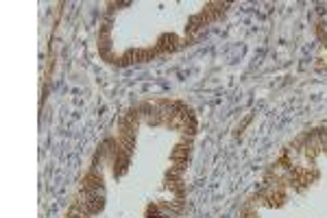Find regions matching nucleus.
Returning a JSON list of instances; mask_svg holds the SVG:
<instances>
[{"instance_id": "nucleus-1", "label": "nucleus", "mask_w": 327, "mask_h": 218, "mask_svg": "<svg viewBox=\"0 0 327 218\" xmlns=\"http://www.w3.org/2000/svg\"><path fill=\"white\" fill-rule=\"evenodd\" d=\"M105 186H103V175L98 170H89L87 175L83 177V181H81V194L89 196V194H96V192H103Z\"/></svg>"}, {"instance_id": "nucleus-2", "label": "nucleus", "mask_w": 327, "mask_h": 218, "mask_svg": "<svg viewBox=\"0 0 327 218\" xmlns=\"http://www.w3.org/2000/svg\"><path fill=\"white\" fill-rule=\"evenodd\" d=\"M190 149H192V140L181 135V140H179L175 147H172V151H170V161H172V164H188V159H190Z\"/></svg>"}, {"instance_id": "nucleus-3", "label": "nucleus", "mask_w": 327, "mask_h": 218, "mask_svg": "<svg viewBox=\"0 0 327 218\" xmlns=\"http://www.w3.org/2000/svg\"><path fill=\"white\" fill-rule=\"evenodd\" d=\"M129 164H131V155L126 153L122 147L116 151V155L112 157V172L116 179H120L126 170H129Z\"/></svg>"}, {"instance_id": "nucleus-4", "label": "nucleus", "mask_w": 327, "mask_h": 218, "mask_svg": "<svg viewBox=\"0 0 327 218\" xmlns=\"http://www.w3.org/2000/svg\"><path fill=\"white\" fill-rule=\"evenodd\" d=\"M155 46H157L159 55H166V52H175L179 46H184V44H181V40L177 38L175 33H164V35H159Z\"/></svg>"}, {"instance_id": "nucleus-5", "label": "nucleus", "mask_w": 327, "mask_h": 218, "mask_svg": "<svg viewBox=\"0 0 327 218\" xmlns=\"http://www.w3.org/2000/svg\"><path fill=\"white\" fill-rule=\"evenodd\" d=\"M87 207H89V216H96L105 210V194L103 192H96V194H89L85 196Z\"/></svg>"}, {"instance_id": "nucleus-6", "label": "nucleus", "mask_w": 327, "mask_h": 218, "mask_svg": "<svg viewBox=\"0 0 327 218\" xmlns=\"http://www.w3.org/2000/svg\"><path fill=\"white\" fill-rule=\"evenodd\" d=\"M159 55L157 46H149V48H133V61L135 63H144V61H153Z\"/></svg>"}, {"instance_id": "nucleus-7", "label": "nucleus", "mask_w": 327, "mask_h": 218, "mask_svg": "<svg viewBox=\"0 0 327 218\" xmlns=\"http://www.w3.org/2000/svg\"><path fill=\"white\" fill-rule=\"evenodd\" d=\"M205 26V22H203V17H201V13H196V15H192L188 20V26H186V33H188V38H192V35L198 31V29H203Z\"/></svg>"}, {"instance_id": "nucleus-8", "label": "nucleus", "mask_w": 327, "mask_h": 218, "mask_svg": "<svg viewBox=\"0 0 327 218\" xmlns=\"http://www.w3.org/2000/svg\"><path fill=\"white\" fill-rule=\"evenodd\" d=\"M186 164H175V166H170L168 170H166V179H172V181H175V179H181V177H184V172H186Z\"/></svg>"}, {"instance_id": "nucleus-9", "label": "nucleus", "mask_w": 327, "mask_h": 218, "mask_svg": "<svg viewBox=\"0 0 327 218\" xmlns=\"http://www.w3.org/2000/svg\"><path fill=\"white\" fill-rule=\"evenodd\" d=\"M240 218H258V212L256 210H249V207H247V210L240 214Z\"/></svg>"}, {"instance_id": "nucleus-10", "label": "nucleus", "mask_w": 327, "mask_h": 218, "mask_svg": "<svg viewBox=\"0 0 327 218\" xmlns=\"http://www.w3.org/2000/svg\"><path fill=\"white\" fill-rule=\"evenodd\" d=\"M66 218H92V216H85V214H77V212H70V210H68Z\"/></svg>"}]
</instances>
